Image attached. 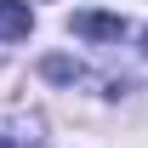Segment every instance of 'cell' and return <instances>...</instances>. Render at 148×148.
<instances>
[{"label": "cell", "mask_w": 148, "mask_h": 148, "mask_svg": "<svg viewBox=\"0 0 148 148\" xmlns=\"http://www.w3.org/2000/svg\"><path fill=\"white\" fill-rule=\"evenodd\" d=\"M69 29L86 34V40H125V34H131V23L120 17V12H74Z\"/></svg>", "instance_id": "obj_1"}, {"label": "cell", "mask_w": 148, "mask_h": 148, "mask_svg": "<svg viewBox=\"0 0 148 148\" xmlns=\"http://www.w3.org/2000/svg\"><path fill=\"white\" fill-rule=\"evenodd\" d=\"M29 29H34V12L23 0H0V40H29Z\"/></svg>", "instance_id": "obj_2"}, {"label": "cell", "mask_w": 148, "mask_h": 148, "mask_svg": "<svg viewBox=\"0 0 148 148\" xmlns=\"http://www.w3.org/2000/svg\"><path fill=\"white\" fill-rule=\"evenodd\" d=\"M46 74H51V80H63V86H80V80H91V74L80 69V63H69V57H51V63H46Z\"/></svg>", "instance_id": "obj_3"}, {"label": "cell", "mask_w": 148, "mask_h": 148, "mask_svg": "<svg viewBox=\"0 0 148 148\" xmlns=\"http://www.w3.org/2000/svg\"><path fill=\"white\" fill-rule=\"evenodd\" d=\"M0 148H12V143H6V137H0Z\"/></svg>", "instance_id": "obj_4"}, {"label": "cell", "mask_w": 148, "mask_h": 148, "mask_svg": "<svg viewBox=\"0 0 148 148\" xmlns=\"http://www.w3.org/2000/svg\"><path fill=\"white\" fill-rule=\"evenodd\" d=\"M143 46H148V34H143Z\"/></svg>", "instance_id": "obj_5"}]
</instances>
